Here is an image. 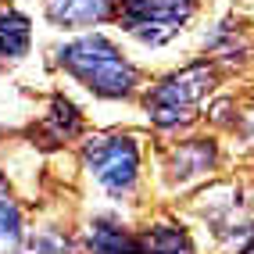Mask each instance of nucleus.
I'll return each mask as SVG.
<instances>
[{
    "mask_svg": "<svg viewBox=\"0 0 254 254\" xmlns=\"http://www.w3.org/2000/svg\"><path fill=\"white\" fill-rule=\"evenodd\" d=\"M32 43V25L25 14H18L14 7H0V54L4 58H25Z\"/></svg>",
    "mask_w": 254,
    "mask_h": 254,
    "instance_id": "6",
    "label": "nucleus"
},
{
    "mask_svg": "<svg viewBox=\"0 0 254 254\" xmlns=\"http://www.w3.org/2000/svg\"><path fill=\"white\" fill-rule=\"evenodd\" d=\"M58 54H61V68L100 97H129L136 90V68L122 58V50L111 40L97 36V32L61 47Z\"/></svg>",
    "mask_w": 254,
    "mask_h": 254,
    "instance_id": "1",
    "label": "nucleus"
},
{
    "mask_svg": "<svg viewBox=\"0 0 254 254\" xmlns=\"http://www.w3.org/2000/svg\"><path fill=\"white\" fill-rule=\"evenodd\" d=\"M86 165L90 172L97 176V183L104 186L108 193L122 197L132 190L136 183V172H140V150L129 136H97L86 143Z\"/></svg>",
    "mask_w": 254,
    "mask_h": 254,
    "instance_id": "4",
    "label": "nucleus"
},
{
    "mask_svg": "<svg viewBox=\"0 0 254 254\" xmlns=\"http://www.w3.org/2000/svg\"><path fill=\"white\" fill-rule=\"evenodd\" d=\"M115 7V0H47L50 22L61 29H82L93 25L100 18H108V11Z\"/></svg>",
    "mask_w": 254,
    "mask_h": 254,
    "instance_id": "5",
    "label": "nucleus"
},
{
    "mask_svg": "<svg viewBox=\"0 0 254 254\" xmlns=\"http://www.w3.org/2000/svg\"><path fill=\"white\" fill-rule=\"evenodd\" d=\"M147 254H193L190 240H186V233L176 229V226H154L147 236Z\"/></svg>",
    "mask_w": 254,
    "mask_h": 254,
    "instance_id": "8",
    "label": "nucleus"
},
{
    "mask_svg": "<svg viewBox=\"0 0 254 254\" xmlns=\"http://www.w3.org/2000/svg\"><path fill=\"white\" fill-rule=\"evenodd\" d=\"M18 233H22V226H18V208L7 204V200H0V236H7V240L14 244V240H18Z\"/></svg>",
    "mask_w": 254,
    "mask_h": 254,
    "instance_id": "10",
    "label": "nucleus"
},
{
    "mask_svg": "<svg viewBox=\"0 0 254 254\" xmlns=\"http://www.w3.org/2000/svg\"><path fill=\"white\" fill-rule=\"evenodd\" d=\"M211 86H215V68L204 64V61H197V64H190V68L161 79L158 86L147 93L150 122L161 126V129L190 122V118L197 115V104L211 93Z\"/></svg>",
    "mask_w": 254,
    "mask_h": 254,
    "instance_id": "2",
    "label": "nucleus"
},
{
    "mask_svg": "<svg viewBox=\"0 0 254 254\" xmlns=\"http://www.w3.org/2000/svg\"><path fill=\"white\" fill-rule=\"evenodd\" d=\"M193 14V0H118V22L143 43H168Z\"/></svg>",
    "mask_w": 254,
    "mask_h": 254,
    "instance_id": "3",
    "label": "nucleus"
},
{
    "mask_svg": "<svg viewBox=\"0 0 254 254\" xmlns=\"http://www.w3.org/2000/svg\"><path fill=\"white\" fill-rule=\"evenodd\" d=\"M244 254H254V244H251V247H247V251H244Z\"/></svg>",
    "mask_w": 254,
    "mask_h": 254,
    "instance_id": "11",
    "label": "nucleus"
},
{
    "mask_svg": "<svg viewBox=\"0 0 254 254\" xmlns=\"http://www.w3.org/2000/svg\"><path fill=\"white\" fill-rule=\"evenodd\" d=\"M50 126L58 129V136H61V140H64V136H72V132H79V111H75L64 97H58V100H54V108H50Z\"/></svg>",
    "mask_w": 254,
    "mask_h": 254,
    "instance_id": "9",
    "label": "nucleus"
},
{
    "mask_svg": "<svg viewBox=\"0 0 254 254\" xmlns=\"http://www.w3.org/2000/svg\"><path fill=\"white\" fill-rule=\"evenodd\" d=\"M90 251L93 254H147L136 236H129L115 222H97L90 229Z\"/></svg>",
    "mask_w": 254,
    "mask_h": 254,
    "instance_id": "7",
    "label": "nucleus"
}]
</instances>
